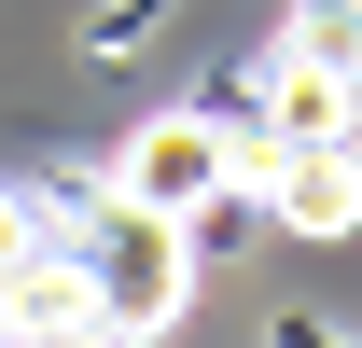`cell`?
Returning <instances> with one entry per match:
<instances>
[{
    "mask_svg": "<svg viewBox=\"0 0 362 348\" xmlns=\"http://www.w3.org/2000/svg\"><path fill=\"white\" fill-rule=\"evenodd\" d=\"M42 251L98 293L112 348H126V335H168L181 306H195V223L139 209L126 181H70V195H42Z\"/></svg>",
    "mask_w": 362,
    "mask_h": 348,
    "instance_id": "obj_1",
    "label": "cell"
},
{
    "mask_svg": "<svg viewBox=\"0 0 362 348\" xmlns=\"http://www.w3.org/2000/svg\"><path fill=\"white\" fill-rule=\"evenodd\" d=\"M112 181H126L139 209H168V223H209L237 181H251V153H237V126H223V112H153V126L112 153Z\"/></svg>",
    "mask_w": 362,
    "mask_h": 348,
    "instance_id": "obj_2",
    "label": "cell"
},
{
    "mask_svg": "<svg viewBox=\"0 0 362 348\" xmlns=\"http://www.w3.org/2000/svg\"><path fill=\"white\" fill-rule=\"evenodd\" d=\"M251 126H265V153H293V139H362V70H334V56H307V42H265L251 56Z\"/></svg>",
    "mask_w": 362,
    "mask_h": 348,
    "instance_id": "obj_3",
    "label": "cell"
},
{
    "mask_svg": "<svg viewBox=\"0 0 362 348\" xmlns=\"http://www.w3.org/2000/svg\"><path fill=\"white\" fill-rule=\"evenodd\" d=\"M251 195L279 237H362V139H293L251 168Z\"/></svg>",
    "mask_w": 362,
    "mask_h": 348,
    "instance_id": "obj_4",
    "label": "cell"
},
{
    "mask_svg": "<svg viewBox=\"0 0 362 348\" xmlns=\"http://www.w3.org/2000/svg\"><path fill=\"white\" fill-rule=\"evenodd\" d=\"M0 306H14V348H112L98 293H84L56 251H28V265H14V279H0Z\"/></svg>",
    "mask_w": 362,
    "mask_h": 348,
    "instance_id": "obj_5",
    "label": "cell"
},
{
    "mask_svg": "<svg viewBox=\"0 0 362 348\" xmlns=\"http://www.w3.org/2000/svg\"><path fill=\"white\" fill-rule=\"evenodd\" d=\"M279 42H307V56H334V70H362V0H293V14H279Z\"/></svg>",
    "mask_w": 362,
    "mask_h": 348,
    "instance_id": "obj_6",
    "label": "cell"
},
{
    "mask_svg": "<svg viewBox=\"0 0 362 348\" xmlns=\"http://www.w3.org/2000/svg\"><path fill=\"white\" fill-rule=\"evenodd\" d=\"M28 251H42V195H28V181H0V279H14Z\"/></svg>",
    "mask_w": 362,
    "mask_h": 348,
    "instance_id": "obj_7",
    "label": "cell"
},
{
    "mask_svg": "<svg viewBox=\"0 0 362 348\" xmlns=\"http://www.w3.org/2000/svg\"><path fill=\"white\" fill-rule=\"evenodd\" d=\"M265 348H362V335H307V320H293V335H265Z\"/></svg>",
    "mask_w": 362,
    "mask_h": 348,
    "instance_id": "obj_8",
    "label": "cell"
},
{
    "mask_svg": "<svg viewBox=\"0 0 362 348\" xmlns=\"http://www.w3.org/2000/svg\"><path fill=\"white\" fill-rule=\"evenodd\" d=\"M0 348H14V306H0Z\"/></svg>",
    "mask_w": 362,
    "mask_h": 348,
    "instance_id": "obj_9",
    "label": "cell"
}]
</instances>
